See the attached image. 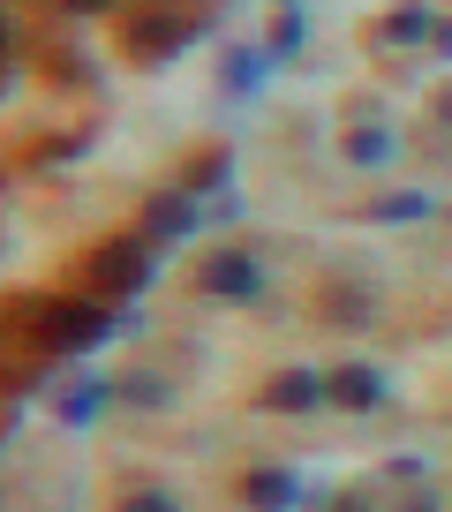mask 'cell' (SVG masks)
Wrapping results in <instances>:
<instances>
[{
    "label": "cell",
    "instance_id": "cell-1",
    "mask_svg": "<svg viewBox=\"0 0 452 512\" xmlns=\"http://www.w3.org/2000/svg\"><path fill=\"white\" fill-rule=\"evenodd\" d=\"M196 287H204L211 302H257L264 272H257V256H242V249H211L204 264H196Z\"/></svg>",
    "mask_w": 452,
    "mask_h": 512
},
{
    "label": "cell",
    "instance_id": "cell-2",
    "mask_svg": "<svg viewBox=\"0 0 452 512\" xmlns=\"http://www.w3.org/2000/svg\"><path fill=\"white\" fill-rule=\"evenodd\" d=\"M151 272V249L144 241H113V249H98L91 264H83V279H91L98 294H136Z\"/></svg>",
    "mask_w": 452,
    "mask_h": 512
},
{
    "label": "cell",
    "instance_id": "cell-3",
    "mask_svg": "<svg viewBox=\"0 0 452 512\" xmlns=\"http://www.w3.org/2000/svg\"><path fill=\"white\" fill-rule=\"evenodd\" d=\"M181 38H196V16H136L129 23V53L136 61H166Z\"/></svg>",
    "mask_w": 452,
    "mask_h": 512
},
{
    "label": "cell",
    "instance_id": "cell-4",
    "mask_svg": "<svg viewBox=\"0 0 452 512\" xmlns=\"http://www.w3.org/2000/svg\"><path fill=\"white\" fill-rule=\"evenodd\" d=\"M53 339H61V347H91L98 332H106V309H83V302H68V309H53Z\"/></svg>",
    "mask_w": 452,
    "mask_h": 512
},
{
    "label": "cell",
    "instance_id": "cell-5",
    "mask_svg": "<svg viewBox=\"0 0 452 512\" xmlns=\"http://www.w3.org/2000/svg\"><path fill=\"white\" fill-rule=\"evenodd\" d=\"M324 392H332L339 407H377V400H385V377H370V369H332Z\"/></svg>",
    "mask_w": 452,
    "mask_h": 512
},
{
    "label": "cell",
    "instance_id": "cell-6",
    "mask_svg": "<svg viewBox=\"0 0 452 512\" xmlns=\"http://www.w3.org/2000/svg\"><path fill=\"white\" fill-rule=\"evenodd\" d=\"M242 490H249V505H287V497H294V482L279 475V467H257V475H249Z\"/></svg>",
    "mask_w": 452,
    "mask_h": 512
},
{
    "label": "cell",
    "instance_id": "cell-7",
    "mask_svg": "<svg viewBox=\"0 0 452 512\" xmlns=\"http://www.w3.org/2000/svg\"><path fill=\"white\" fill-rule=\"evenodd\" d=\"M317 400H324L317 377H279V384H272V407H317Z\"/></svg>",
    "mask_w": 452,
    "mask_h": 512
},
{
    "label": "cell",
    "instance_id": "cell-8",
    "mask_svg": "<svg viewBox=\"0 0 452 512\" xmlns=\"http://www.w3.org/2000/svg\"><path fill=\"white\" fill-rule=\"evenodd\" d=\"M151 226H166V234H159V241H174V234H181V226H189V204H174V196H166V204H159V211H151Z\"/></svg>",
    "mask_w": 452,
    "mask_h": 512
},
{
    "label": "cell",
    "instance_id": "cell-9",
    "mask_svg": "<svg viewBox=\"0 0 452 512\" xmlns=\"http://www.w3.org/2000/svg\"><path fill=\"white\" fill-rule=\"evenodd\" d=\"M113 512H174V497H159V490H136V497H121Z\"/></svg>",
    "mask_w": 452,
    "mask_h": 512
},
{
    "label": "cell",
    "instance_id": "cell-10",
    "mask_svg": "<svg viewBox=\"0 0 452 512\" xmlns=\"http://www.w3.org/2000/svg\"><path fill=\"white\" fill-rule=\"evenodd\" d=\"M98 400H106L98 384H91V392H68V422H91V415H98Z\"/></svg>",
    "mask_w": 452,
    "mask_h": 512
},
{
    "label": "cell",
    "instance_id": "cell-11",
    "mask_svg": "<svg viewBox=\"0 0 452 512\" xmlns=\"http://www.w3.org/2000/svg\"><path fill=\"white\" fill-rule=\"evenodd\" d=\"M430 31V16H415V8H407V16H392V38H422Z\"/></svg>",
    "mask_w": 452,
    "mask_h": 512
},
{
    "label": "cell",
    "instance_id": "cell-12",
    "mask_svg": "<svg viewBox=\"0 0 452 512\" xmlns=\"http://www.w3.org/2000/svg\"><path fill=\"white\" fill-rule=\"evenodd\" d=\"M332 512H370V505H362V497H339V505Z\"/></svg>",
    "mask_w": 452,
    "mask_h": 512
},
{
    "label": "cell",
    "instance_id": "cell-13",
    "mask_svg": "<svg viewBox=\"0 0 452 512\" xmlns=\"http://www.w3.org/2000/svg\"><path fill=\"white\" fill-rule=\"evenodd\" d=\"M0 53H8V23H0Z\"/></svg>",
    "mask_w": 452,
    "mask_h": 512
}]
</instances>
